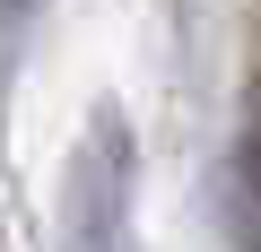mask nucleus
<instances>
[{
	"label": "nucleus",
	"mask_w": 261,
	"mask_h": 252,
	"mask_svg": "<svg viewBox=\"0 0 261 252\" xmlns=\"http://www.w3.org/2000/svg\"><path fill=\"white\" fill-rule=\"evenodd\" d=\"M235 243L261 252V113H252L244 148H235Z\"/></svg>",
	"instance_id": "obj_2"
},
{
	"label": "nucleus",
	"mask_w": 261,
	"mask_h": 252,
	"mask_svg": "<svg viewBox=\"0 0 261 252\" xmlns=\"http://www.w3.org/2000/svg\"><path fill=\"white\" fill-rule=\"evenodd\" d=\"M130 209H140V148L130 122L96 104L61 183V252H130Z\"/></svg>",
	"instance_id": "obj_1"
}]
</instances>
